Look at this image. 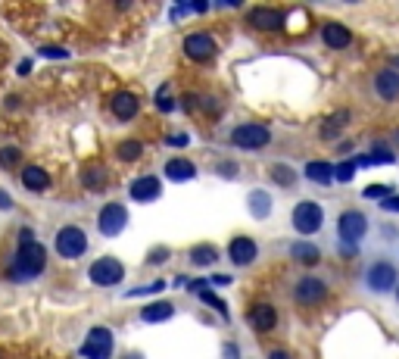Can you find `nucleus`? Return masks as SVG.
Segmentation results:
<instances>
[{
	"mask_svg": "<svg viewBox=\"0 0 399 359\" xmlns=\"http://www.w3.org/2000/svg\"><path fill=\"white\" fill-rule=\"evenodd\" d=\"M38 53H41V56H47V60H66L69 50H66V47H41Z\"/></svg>",
	"mask_w": 399,
	"mask_h": 359,
	"instance_id": "72a5a7b5",
	"label": "nucleus"
},
{
	"mask_svg": "<svg viewBox=\"0 0 399 359\" xmlns=\"http://www.w3.org/2000/svg\"><path fill=\"white\" fill-rule=\"evenodd\" d=\"M290 256H293L300 265H315L322 260V250H318L312 241H296V244H290Z\"/></svg>",
	"mask_w": 399,
	"mask_h": 359,
	"instance_id": "4be33fe9",
	"label": "nucleus"
},
{
	"mask_svg": "<svg viewBox=\"0 0 399 359\" xmlns=\"http://www.w3.org/2000/svg\"><path fill=\"white\" fill-rule=\"evenodd\" d=\"M13 206V200H10V194H6L4 188H0V210H10Z\"/></svg>",
	"mask_w": 399,
	"mask_h": 359,
	"instance_id": "79ce46f5",
	"label": "nucleus"
},
{
	"mask_svg": "<svg viewBox=\"0 0 399 359\" xmlns=\"http://www.w3.org/2000/svg\"><path fill=\"white\" fill-rule=\"evenodd\" d=\"M322 41H324V47H331V50H343V47L353 44V32L340 23H324L322 25Z\"/></svg>",
	"mask_w": 399,
	"mask_h": 359,
	"instance_id": "6ab92c4d",
	"label": "nucleus"
},
{
	"mask_svg": "<svg viewBox=\"0 0 399 359\" xmlns=\"http://www.w3.org/2000/svg\"><path fill=\"white\" fill-rule=\"evenodd\" d=\"M128 225V210L122 203H106L97 215V228L103 238H119Z\"/></svg>",
	"mask_w": 399,
	"mask_h": 359,
	"instance_id": "9d476101",
	"label": "nucleus"
},
{
	"mask_svg": "<svg viewBox=\"0 0 399 359\" xmlns=\"http://www.w3.org/2000/svg\"><path fill=\"white\" fill-rule=\"evenodd\" d=\"M334 172H337V169H334L331 163L315 160V163H309V166H306V178H309V182H315V184H331Z\"/></svg>",
	"mask_w": 399,
	"mask_h": 359,
	"instance_id": "393cba45",
	"label": "nucleus"
},
{
	"mask_svg": "<svg viewBox=\"0 0 399 359\" xmlns=\"http://www.w3.org/2000/svg\"><path fill=\"white\" fill-rule=\"evenodd\" d=\"M141 153H144V144H141V141H122L119 147H115V156H119L122 163L141 160Z\"/></svg>",
	"mask_w": 399,
	"mask_h": 359,
	"instance_id": "bb28decb",
	"label": "nucleus"
},
{
	"mask_svg": "<svg viewBox=\"0 0 399 359\" xmlns=\"http://www.w3.org/2000/svg\"><path fill=\"white\" fill-rule=\"evenodd\" d=\"M128 194H132V200H137V203H153V200H159V194H163V182L156 175H137L128 184Z\"/></svg>",
	"mask_w": 399,
	"mask_h": 359,
	"instance_id": "4468645a",
	"label": "nucleus"
},
{
	"mask_svg": "<svg viewBox=\"0 0 399 359\" xmlns=\"http://www.w3.org/2000/svg\"><path fill=\"white\" fill-rule=\"evenodd\" d=\"M82 182H84V188L88 191H100L106 184V172H103V166H88L82 172Z\"/></svg>",
	"mask_w": 399,
	"mask_h": 359,
	"instance_id": "cd10ccee",
	"label": "nucleus"
},
{
	"mask_svg": "<svg viewBox=\"0 0 399 359\" xmlns=\"http://www.w3.org/2000/svg\"><path fill=\"white\" fill-rule=\"evenodd\" d=\"M169 256H172V253L163 247V250H156V253H150V256H147V263H150V265H159V263H165V260H169Z\"/></svg>",
	"mask_w": 399,
	"mask_h": 359,
	"instance_id": "58836bf2",
	"label": "nucleus"
},
{
	"mask_svg": "<svg viewBox=\"0 0 399 359\" xmlns=\"http://www.w3.org/2000/svg\"><path fill=\"white\" fill-rule=\"evenodd\" d=\"M163 175L172 178V182H191V178H197V166H194L187 156H172V160L165 163Z\"/></svg>",
	"mask_w": 399,
	"mask_h": 359,
	"instance_id": "aec40b11",
	"label": "nucleus"
},
{
	"mask_svg": "<svg viewBox=\"0 0 399 359\" xmlns=\"http://www.w3.org/2000/svg\"><path fill=\"white\" fill-rule=\"evenodd\" d=\"M163 282H153V284H144V287H132V291L125 294V297H147V294H159L163 291Z\"/></svg>",
	"mask_w": 399,
	"mask_h": 359,
	"instance_id": "2f4dec72",
	"label": "nucleus"
},
{
	"mask_svg": "<svg viewBox=\"0 0 399 359\" xmlns=\"http://www.w3.org/2000/svg\"><path fill=\"white\" fill-rule=\"evenodd\" d=\"M390 194H393V191L384 188V184H372V188H365V197H368V200H374V197H384V200H387Z\"/></svg>",
	"mask_w": 399,
	"mask_h": 359,
	"instance_id": "f704fd0d",
	"label": "nucleus"
},
{
	"mask_svg": "<svg viewBox=\"0 0 399 359\" xmlns=\"http://www.w3.org/2000/svg\"><path fill=\"white\" fill-rule=\"evenodd\" d=\"M374 97L384 100V103H393V100H399V72L396 69H381L374 72Z\"/></svg>",
	"mask_w": 399,
	"mask_h": 359,
	"instance_id": "ddd939ff",
	"label": "nucleus"
},
{
	"mask_svg": "<svg viewBox=\"0 0 399 359\" xmlns=\"http://www.w3.org/2000/svg\"><path fill=\"white\" fill-rule=\"evenodd\" d=\"M169 144H187V134H172Z\"/></svg>",
	"mask_w": 399,
	"mask_h": 359,
	"instance_id": "a18cd8bd",
	"label": "nucleus"
},
{
	"mask_svg": "<svg viewBox=\"0 0 399 359\" xmlns=\"http://www.w3.org/2000/svg\"><path fill=\"white\" fill-rule=\"evenodd\" d=\"M113 350H115V337L106 325H94L82 344L84 359H113Z\"/></svg>",
	"mask_w": 399,
	"mask_h": 359,
	"instance_id": "0eeeda50",
	"label": "nucleus"
},
{
	"mask_svg": "<svg viewBox=\"0 0 399 359\" xmlns=\"http://www.w3.org/2000/svg\"><path fill=\"white\" fill-rule=\"evenodd\" d=\"M23 188L38 194V191H47L50 188V175L41 166H25L23 169Z\"/></svg>",
	"mask_w": 399,
	"mask_h": 359,
	"instance_id": "412c9836",
	"label": "nucleus"
},
{
	"mask_svg": "<svg viewBox=\"0 0 399 359\" xmlns=\"http://www.w3.org/2000/svg\"><path fill=\"white\" fill-rule=\"evenodd\" d=\"M246 210H250L253 219H268L274 210V197L262 188H253L250 194H246Z\"/></svg>",
	"mask_w": 399,
	"mask_h": 359,
	"instance_id": "a211bd4d",
	"label": "nucleus"
},
{
	"mask_svg": "<svg viewBox=\"0 0 399 359\" xmlns=\"http://www.w3.org/2000/svg\"><path fill=\"white\" fill-rule=\"evenodd\" d=\"M384 213H399V194H390L387 200H377Z\"/></svg>",
	"mask_w": 399,
	"mask_h": 359,
	"instance_id": "c9c22d12",
	"label": "nucleus"
},
{
	"mask_svg": "<svg viewBox=\"0 0 399 359\" xmlns=\"http://www.w3.org/2000/svg\"><path fill=\"white\" fill-rule=\"evenodd\" d=\"M396 300H399V287H396Z\"/></svg>",
	"mask_w": 399,
	"mask_h": 359,
	"instance_id": "de8ad7c7",
	"label": "nucleus"
},
{
	"mask_svg": "<svg viewBox=\"0 0 399 359\" xmlns=\"http://www.w3.org/2000/svg\"><path fill=\"white\" fill-rule=\"evenodd\" d=\"M209 282H215V284H231V275H213Z\"/></svg>",
	"mask_w": 399,
	"mask_h": 359,
	"instance_id": "37998d69",
	"label": "nucleus"
},
{
	"mask_svg": "<svg viewBox=\"0 0 399 359\" xmlns=\"http://www.w3.org/2000/svg\"><path fill=\"white\" fill-rule=\"evenodd\" d=\"M228 256H231V263H234L237 269H243V265L256 263L259 247H256V241L253 238H234L231 241V247H228Z\"/></svg>",
	"mask_w": 399,
	"mask_h": 359,
	"instance_id": "2eb2a0df",
	"label": "nucleus"
},
{
	"mask_svg": "<svg viewBox=\"0 0 399 359\" xmlns=\"http://www.w3.org/2000/svg\"><path fill=\"white\" fill-rule=\"evenodd\" d=\"M362 284L372 294H390L399 287V269L390 260H374L362 272Z\"/></svg>",
	"mask_w": 399,
	"mask_h": 359,
	"instance_id": "f03ea898",
	"label": "nucleus"
},
{
	"mask_svg": "<svg viewBox=\"0 0 399 359\" xmlns=\"http://www.w3.org/2000/svg\"><path fill=\"white\" fill-rule=\"evenodd\" d=\"M215 260H219V250L209 247V244H200V247L191 250V263L194 265H213Z\"/></svg>",
	"mask_w": 399,
	"mask_h": 359,
	"instance_id": "c85d7f7f",
	"label": "nucleus"
},
{
	"mask_svg": "<svg viewBox=\"0 0 399 359\" xmlns=\"http://www.w3.org/2000/svg\"><path fill=\"white\" fill-rule=\"evenodd\" d=\"M219 172H222L224 178H234V175H237V172H241V169H237L234 163H219Z\"/></svg>",
	"mask_w": 399,
	"mask_h": 359,
	"instance_id": "ea45409f",
	"label": "nucleus"
},
{
	"mask_svg": "<svg viewBox=\"0 0 399 359\" xmlns=\"http://www.w3.org/2000/svg\"><path fill=\"white\" fill-rule=\"evenodd\" d=\"M368 234V215L359 210H346L337 219V238L343 244V250H355V244Z\"/></svg>",
	"mask_w": 399,
	"mask_h": 359,
	"instance_id": "20e7f679",
	"label": "nucleus"
},
{
	"mask_svg": "<svg viewBox=\"0 0 399 359\" xmlns=\"http://www.w3.org/2000/svg\"><path fill=\"white\" fill-rule=\"evenodd\" d=\"M268 359H293V356H290V350H287V347H274L272 353H268Z\"/></svg>",
	"mask_w": 399,
	"mask_h": 359,
	"instance_id": "a19ab883",
	"label": "nucleus"
},
{
	"mask_svg": "<svg viewBox=\"0 0 399 359\" xmlns=\"http://www.w3.org/2000/svg\"><path fill=\"white\" fill-rule=\"evenodd\" d=\"M268 175L274 178V182L281 184V188H296V182H300V175H296L293 166H287V163H272V169H268Z\"/></svg>",
	"mask_w": 399,
	"mask_h": 359,
	"instance_id": "b1692460",
	"label": "nucleus"
},
{
	"mask_svg": "<svg viewBox=\"0 0 399 359\" xmlns=\"http://www.w3.org/2000/svg\"><path fill=\"white\" fill-rule=\"evenodd\" d=\"M224 353H222V359H241V344H234V341H228L224 344Z\"/></svg>",
	"mask_w": 399,
	"mask_h": 359,
	"instance_id": "e433bc0d",
	"label": "nucleus"
},
{
	"mask_svg": "<svg viewBox=\"0 0 399 359\" xmlns=\"http://www.w3.org/2000/svg\"><path fill=\"white\" fill-rule=\"evenodd\" d=\"M122 359H144V356L137 353V350H132V353H125V356H122Z\"/></svg>",
	"mask_w": 399,
	"mask_h": 359,
	"instance_id": "49530a36",
	"label": "nucleus"
},
{
	"mask_svg": "<svg viewBox=\"0 0 399 359\" xmlns=\"http://www.w3.org/2000/svg\"><path fill=\"white\" fill-rule=\"evenodd\" d=\"M353 175H355V163L350 160V163H340L337 166V172H334V178H337V182H353Z\"/></svg>",
	"mask_w": 399,
	"mask_h": 359,
	"instance_id": "473e14b6",
	"label": "nucleus"
},
{
	"mask_svg": "<svg viewBox=\"0 0 399 359\" xmlns=\"http://www.w3.org/2000/svg\"><path fill=\"white\" fill-rule=\"evenodd\" d=\"M246 23L259 32H278V28H284L287 16L284 10H274V6H256V10L246 13Z\"/></svg>",
	"mask_w": 399,
	"mask_h": 359,
	"instance_id": "f8f14e48",
	"label": "nucleus"
},
{
	"mask_svg": "<svg viewBox=\"0 0 399 359\" xmlns=\"http://www.w3.org/2000/svg\"><path fill=\"white\" fill-rule=\"evenodd\" d=\"M44 269H47V247L41 241H34L32 228H23V232H19L16 260L6 269V275H10L13 282H32V278H38Z\"/></svg>",
	"mask_w": 399,
	"mask_h": 359,
	"instance_id": "f257e3e1",
	"label": "nucleus"
},
{
	"mask_svg": "<svg viewBox=\"0 0 399 359\" xmlns=\"http://www.w3.org/2000/svg\"><path fill=\"white\" fill-rule=\"evenodd\" d=\"M246 322H250L253 332H272L274 325H278V313H274L272 303H256L250 313H246Z\"/></svg>",
	"mask_w": 399,
	"mask_h": 359,
	"instance_id": "f3484780",
	"label": "nucleus"
},
{
	"mask_svg": "<svg viewBox=\"0 0 399 359\" xmlns=\"http://www.w3.org/2000/svg\"><path fill=\"white\" fill-rule=\"evenodd\" d=\"M228 141L241 150H262L272 141V128L262 125V122H243V125L231 128Z\"/></svg>",
	"mask_w": 399,
	"mask_h": 359,
	"instance_id": "39448f33",
	"label": "nucleus"
},
{
	"mask_svg": "<svg viewBox=\"0 0 399 359\" xmlns=\"http://www.w3.org/2000/svg\"><path fill=\"white\" fill-rule=\"evenodd\" d=\"M181 47H184V56H187V60H197V63H206V60H213V56L219 53V44H215V38H213V34H206V32L187 34Z\"/></svg>",
	"mask_w": 399,
	"mask_h": 359,
	"instance_id": "9b49d317",
	"label": "nucleus"
},
{
	"mask_svg": "<svg viewBox=\"0 0 399 359\" xmlns=\"http://www.w3.org/2000/svg\"><path fill=\"white\" fill-rule=\"evenodd\" d=\"M346 122H350V113H346V110L334 113L331 119H324V125H322V138H324V141H334L340 132H343V125H346Z\"/></svg>",
	"mask_w": 399,
	"mask_h": 359,
	"instance_id": "a878e982",
	"label": "nucleus"
},
{
	"mask_svg": "<svg viewBox=\"0 0 399 359\" xmlns=\"http://www.w3.org/2000/svg\"><path fill=\"white\" fill-rule=\"evenodd\" d=\"M293 300L300 306H318L328 300V284L318 275H303L300 282L293 284Z\"/></svg>",
	"mask_w": 399,
	"mask_h": 359,
	"instance_id": "1a4fd4ad",
	"label": "nucleus"
},
{
	"mask_svg": "<svg viewBox=\"0 0 399 359\" xmlns=\"http://www.w3.org/2000/svg\"><path fill=\"white\" fill-rule=\"evenodd\" d=\"M175 315V306L172 303H163V300H156V303H147L141 310V322H147V325H156V322H165Z\"/></svg>",
	"mask_w": 399,
	"mask_h": 359,
	"instance_id": "5701e85b",
	"label": "nucleus"
},
{
	"mask_svg": "<svg viewBox=\"0 0 399 359\" xmlns=\"http://www.w3.org/2000/svg\"><path fill=\"white\" fill-rule=\"evenodd\" d=\"M88 278H91V284H97V287L122 284V278H125V265H122L119 260H113V256H100V260L91 263Z\"/></svg>",
	"mask_w": 399,
	"mask_h": 359,
	"instance_id": "6e6552de",
	"label": "nucleus"
},
{
	"mask_svg": "<svg viewBox=\"0 0 399 359\" xmlns=\"http://www.w3.org/2000/svg\"><path fill=\"white\" fill-rule=\"evenodd\" d=\"M28 69H32V60H23V63H19V75H28Z\"/></svg>",
	"mask_w": 399,
	"mask_h": 359,
	"instance_id": "c03bdc74",
	"label": "nucleus"
},
{
	"mask_svg": "<svg viewBox=\"0 0 399 359\" xmlns=\"http://www.w3.org/2000/svg\"><path fill=\"white\" fill-rule=\"evenodd\" d=\"M290 225H293L296 234H303V238H312V234L322 232V225H324V210L315 203V200H300V203L293 206V213H290Z\"/></svg>",
	"mask_w": 399,
	"mask_h": 359,
	"instance_id": "7ed1b4c3",
	"label": "nucleus"
},
{
	"mask_svg": "<svg viewBox=\"0 0 399 359\" xmlns=\"http://www.w3.org/2000/svg\"><path fill=\"white\" fill-rule=\"evenodd\" d=\"M200 303L213 306V310H219V313H222V319H228V306H224V300L219 297V294H213V291H200Z\"/></svg>",
	"mask_w": 399,
	"mask_h": 359,
	"instance_id": "c756f323",
	"label": "nucleus"
},
{
	"mask_svg": "<svg viewBox=\"0 0 399 359\" xmlns=\"http://www.w3.org/2000/svg\"><path fill=\"white\" fill-rule=\"evenodd\" d=\"M19 156H23V150L16 147H0V166L4 169H13L19 163Z\"/></svg>",
	"mask_w": 399,
	"mask_h": 359,
	"instance_id": "7c9ffc66",
	"label": "nucleus"
},
{
	"mask_svg": "<svg viewBox=\"0 0 399 359\" xmlns=\"http://www.w3.org/2000/svg\"><path fill=\"white\" fill-rule=\"evenodd\" d=\"M53 250L63 260H78V256H84V250H88V234H84V228L63 225L53 238Z\"/></svg>",
	"mask_w": 399,
	"mask_h": 359,
	"instance_id": "423d86ee",
	"label": "nucleus"
},
{
	"mask_svg": "<svg viewBox=\"0 0 399 359\" xmlns=\"http://www.w3.org/2000/svg\"><path fill=\"white\" fill-rule=\"evenodd\" d=\"M156 106H159V110H163V113H172V110H175V103H172V97H165V88L156 94Z\"/></svg>",
	"mask_w": 399,
	"mask_h": 359,
	"instance_id": "4c0bfd02",
	"label": "nucleus"
},
{
	"mask_svg": "<svg viewBox=\"0 0 399 359\" xmlns=\"http://www.w3.org/2000/svg\"><path fill=\"white\" fill-rule=\"evenodd\" d=\"M110 110L115 119L128 122L137 116V110H141V100H137V94H132V91H119V94L110 97Z\"/></svg>",
	"mask_w": 399,
	"mask_h": 359,
	"instance_id": "dca6fc26",
	"label": "nucleus"
}]
</instances>
